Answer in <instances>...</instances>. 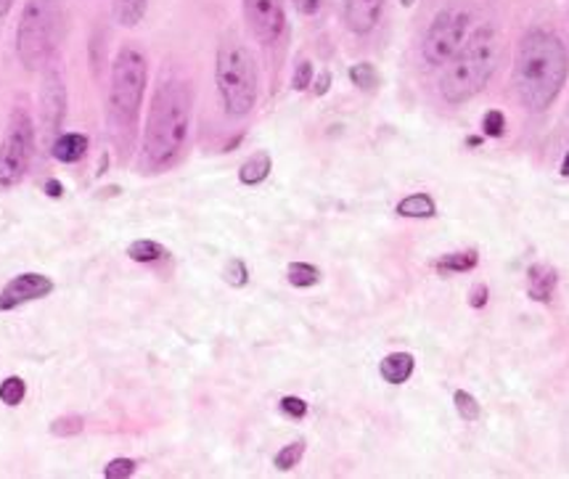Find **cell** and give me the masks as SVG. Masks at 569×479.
Here are the masks:
<instances>
[{
  "label": "cell",
  "mask_w": 569,
  "mask_h": 479,
  "mask_svg": "<svg viewBox=\"0 0 569 479\" xmlns=\"http://www.w3.org/2000/svg\"><path fill=\"white\" fill-rule=\"evenodd\" d=\"M569 78V51L557 32L532 27L522 34L513 57V93L530 114L557 103Z\"/></svg>",
  "instance_id": "cell-1"
},
{
  "label": "cell",
  "mask_w": 569,
  "mask_h": 479,
  "mask_svg": "<svg viewBox=\"0 0 569 479\" xmlns=\"http://www.w3.org/2000/svg\"><path fill=\"white\" fill-rule=\"evenodd\" d=\"M191 112L189 82L180 78L159 82L143 124V164L151 172L172 168L183 154L191 133Z\"/></svg>",
  "instance_id": "cell-2"
},
{
  "label": "cell",
  "mask_w": 569,
  "mask_h": 479,
  "mask_svg": "<svg viewBox=\"0 0 569 479\" xmlns=\"http://www.w3.org/2000/svg\"><path fill=\"white\" fill-rule=\"evenodd\" d=\"M149 67L146 57L136 46H122L112 61V80H109L107 120L109 133L122 151L133 146L138 120H141Z\"/></svg>",
  "instance_id": "cell-3"
},
{
  "label": "cell",
  "mask_w": 569,
  "mask_h": 479,
  "mask_svg": "<svg viewBox=\"0 0 569 479\" xmlns=\"http://www.w3.org/2000/svg\"><path fill=\"white\" fill-rule=\"evenodd\" d=\"M498 67V34L492 27H477L461 51L442 67L440 99L450 107H461L488 88Z\"/></svg>",
  "instance_id": "cell-4"
},
{
  "label": "cell",
  "mask_w": 569,
  "mask_h": 479,
  "mask_svg": "<svg viewBox=\"0 0 569 479\" xmlns=\"http://www.w3.org/2000/svg\"><path fill=\"white\" fill-rule=\"evenodd\" d=\"M214 86H218L220 107L231 120L252 114L260 96V78L252 51L236 34H228L218 46L214 57Z\"/></svg>",
  "instance_id": "cell-5"
},
{
  "label": "cell",
  "mask_w": 569,
  "mask_h": 479,
  "mask_svg": "<svg viewBox=\"0 0 569 479\" xmlns=\"http://www.w3.org/2000/svg\"><path fill=\"white\" fill-rule=\"evenodd\" d=\"M61 34H64V3L27 0L17 24V57L27 72H38L51 64Z\"/></svg>",
  "instance_id": "cell-6"
},
{
  "label": "cell",
  "mask_w": 569,
  "mask_h": 479,
  "mask_svg": "<svg viewBox=\"0 0 569 479\" xmlns=\"http://www.w3.org/2000/svg\"><path fill=\"white\" fill-rule=\"evenodd\" d=\"M471 34V11L461 6H448L437 11L432 24L421 38V59L432 69H442L450 59L461 51Z\"/></svg>",
  "instance_id": "cell-7"
},
{
  "label": "cell",
  "mask_w": 569,
  "mask_h": 479,
  "mask_svg": "<svg viewBox=\"0 0 569 479\" xmlns=\"http://www.w3.org/2000/svg\"><path fill=\"white\" fill-rule=\"evenodd\" d=\"M34 157V122L24 109H13L0 141V189L19 186Z\"/></svg>",
  "instance_id": "cell-8"
},
{
  "label": "cell",
  "mask_w": 569,
  "mask_h": 479,
  "mask_svg": "<svg viewBox=\"0 0 569 479\" xmlns=\"http://www.w3.org/2000/svg\"><path fill=\"white\" fill-rule=\"evenodd\" d=\"M244 22L260 46H276L287 34V3L283 0H241Z\"/></svg>",
  "instance_id": "cell-9"
},
{
  "label": "cell",
  "mask_w": 569,
  "mask_h": 479,
  "mask_svg": "<svg viewBox=\"0 0 569 479\" xmlns=\"http://www.w3.org/2000/svg\"><path fill=\"white\" fill-rule=\"evenodd\" d=\"M67 114V86L57 67H48L40 88V124H43L46 143L51 146L61 136V124Z\"/></svg>",
  "instance_id": "cell-10"
},
{
  "label": "cell",
  "mask_w": 569,
  "mask_h": 479,
  "mask_svg": "<svg viewBox=\"0 0 569 479\" xmlns=\"http://www.w3.org/2000/svg\"><path fill=\"white\" fill-rule=\"evenodd\" d=\"M57 283H53L43 273H19L17 279L6 283L3 291H0V312H9L22 308L27 302L43 300V297L53 295Z\"/></svg>",
  "instance_id": "cell-11"
},
{
  "label": "cell",
  "mask_w": 569,
  "mask_h": 479,
  "mask_svg": "<svg viewBox=\"0 0 569 479\" xmlns=\"http://www.w3.org/2000/svg\"><path fill=\"white\" fill-rule=\"evenodd\" d=\"M385 0H342V19L352 34H371L381 22Z\"/></svg>",
  "instance_id": "cell-12"
},
{
  "label": "cell",
  "mask_w": 569,
  "mask_h": 479,
  "mask_svg": "<svg viewBox=\"0 0 569 479\" xmlns=\"http://www.w3.org/2000/svg\"><path fill=\"white\" fill-rule=\"evenodd\" d=\"M559 287V273L557 268L548 266V262H536V266L527 268V297L532 302L548 305L553 300V291Z\"/></svg>",
  "instance_id": "cell-13"
},
{
  "label": "cell",
  "mask_w": 569,
  "mask_h": 479,
  "mask_svg": "<svg viewBox=\"0 0 569 479\" xmlns=\"http://www.w3.org/2000/svg\"><path fill=\"white\" fill-rule=\"evenodd\" d=\"M413 371H416V360L411 352H390V356H385V360L379 363L381 379L395 387L406 385V381L413 377Z\"/></svg>",
  "instance_id": "cell-14"
},
{
  "label": "cell",
  "mask_w": 569,
  "mask_h": 479,
  "mask_svg": "<svg viewBox=\"0 0 569 479\" xmlns=\"http://www.w3.org/2000/svg\"><path fill=\"white\" fill-rule=\"evenodd\" d=\"M88 136L86 133H61L57 141L51 143V154L53 159L64 164H74L82 162L88 154Z\"/></svg>",
  "instance_id": "cell-15"
},
{
  "label": "cell",
  "mask_w": 569,
  "mask_h": 479,
  "mask_svg": "<svg viewBox=\"0 0 569 479\" xmlns=\"http://www.w3.org/2000/svg\"><path fill=\"white\" fill-rule=\"evenodd\" d=\"M270 170H273V157L268 151H254L239 168V180L244 186H260L270 178Z\"/></svg>",
  "instance_id": "cell-16"
},
{
  "label": "cell",
  "mask_w": 569,
  "mask_h": 479,
  "mask_svg": "<svg viewBox=\"0 0 569 479\" xmlns=\"http://www.w3.org/2000/svg\"><path fill=\"white\" fill-rule=\"evenodd\" d=\"M480 266V255L475 249H467V252H450L442 255L440 260L435 262V270L440 276H456V273H469Z\"/></svg>",
  "instance_id": "cell-17"
},
{
  "label": "cell",
  "mask_w": 569,
  "mask_h": 479,
  "mask_svg": "<svg viewBox=\"0 0 569 479\" xmlns=\"http://www.w3.org/2000/svg\"><path fill=\"white\" fill-rule=\"evenodd\" d=\"M398 214L400 218H411V220H427L437 214V201L429 197V193H411L398 204Z\"/></svg>",
  "instance_id": "cell-18"
},
{
  "label": "cell",
  "mask_w": 569,
  "mask_h": 479,
  "mask_svg": "<svg viewBox=\"0 0 569 479\" xmlns=\"http://www.w3.org/2000/svg\"><path fill=\"white\" fill-rule=\"evenodd\" d=\"M149 11V0H112V17L120 27H138Z\"/></svg>",
  "instance_id": "cell-19"
},
{
  "label": "cell",
  "mask_w": 569,
  "mask_h": 479,
  "mask_svg": "<svg viewBox=\"0 0 569 479\" xmlns=\"http://www.w3.org/2000/svg\"><path fill=\"white\" fill-rule=\"evenodd\" d=\"M128 257L133 262H143V266H151V262H159L168 257V249L151 239H138L128 247Z\"/></svg>",
  "instance_id": "cell-20"
},
{
  "label": "cell",
  "mask_w": 569,
  "mask_h": 479,
  "mask_svg": "<svg viewBox=\"0 0 569 479\" xmlns=\"http://www.w3.org/2000/svg\"><path fill=\"white\" fill-rule=\"evenodd\" d=\"M287 279L291 287L310 289L321 281V270H318L316 266H310V262H291V266L287 268Z\"/></svg>",
  "instance_id": "cell-21"
},
{
  "label": "cell",
  "mask_w": 569,
  "mask_h": 479,
  "mask_svg": "<svg viewBox=\"0 0 569 479\" xmlns=\"http://www.w3.org/2000/svg\"><path fill=\"white\" fill-rule=\"evenodd\" d=\"M453 406H456L458 416H461V421H467V423L480 421L482 406H480V402H477V398H475V395H471V392H467V390H456V392H453Z\"/></svg>",
  "instance_id": "cell-22"
},
{
  "label": "cell",
  "mask_w": 569,
  "mask_h": 479,
  "mask_svg": "<svg viewBox=\"0 0 569 479\" xmlns=\"http://www.w3.org/2000/svg\"><path fill=\"white\" fill-rule=\"evenodd\" d=\"M350 82L360 90H373L379 86V72L371 61H358L350 67Z\"/></svg>",
  "instance_id": "cell-23"
},
{
  "label": "cell",
  "mask_w": 569,
  "mask_h": 479,
  "mask_svg": "<svg viewBox=\"0 0 569 479\" xmlns=\"http://www.w3.org/2000/svg\"><path fill=\"white\" fill-rule=\"evenodd\" d=\"M302 456H305V442L297 440V442H289V446H283L279 453H276L273 463L279 471H291L295 467H300Z\"/></svg>",
  "instance_id": "cell-24"
},
{
  "label": "cell",
  "mask_w": 569,
  "mask_h": 479,
  "mask_svg": "<svg viewBox=\"0 0 569 479\" xmlns=\"http://www.w3.org/2000/svg\"><path fill=\"white\" fill-rule=\"evenodd\" d=\"M27 398V385H24V379H19V377H9V379H3L0 381V402H3V406H19V402H22Z\"/></svg>",
  "instance_id": "cell-25"
},
{
  "label": "cell",
  "mask_w": 569,
  "mask_h": 479,
  "mask_svg": "<svg viewBox=\"0 0 569 479\" xmlns=\"http://www.w3.org/2000/svg\"><path fill=\"white\" fill-rule=\"evenodd\" d=\"M223 279H226L228 287H233V289L247 287V283H249L247 262L241 260V257H233V260H228L226 268H223Z\"/></svg>",
  "instance_id": "cell-26"
},
{
  "label": "cell",
  "mask_w": 569,
  "mask_h": 479,
  "mask_svg": "<svg viewBox=\"0 0 569 479\" xmlns=\"http://www.w3.org/2000/svg\"><path fill=\"white\" fill-rule=\"evenodd\" d=\"M82 429H86V421H82L80 416H72V413L51 421V435H57V437H74V435H80Z\"/></svg>",
  "instance_id": "cell-27"
},
{
  "label": "cell",
  "mask_w": 569,
  "mask_h": 479,
  "mask_svg": "<svg viewBox=\"0 0 569 479\" xmlns=\"http://www.w3.org/2000/svg\"><path fill=\"white\" fill-rule=\"evenodd\" d=\"M482 133L488 138H503L506 133V114L501 109H490L482 117Z\"/></svg>",
  "instance_id": "cell-28"
},
{
  "label": "cell",
  "mask_w": 569,
  "mask_h": 479,
  "mask_svg": "<svg viewBox=\"0 0 569 479\" xmlns=\"http://www.w3.org/2000/svg\"><path fill=\"white\" fill-rule=\"evenodd\" d=\"M133 475H136L133 458H112V461L103 467V477H107V479H128Z\"/></svg>",
  "instance_id": "cell-29"
},
{
  "label": "cell",
  "mask_w": 569,
  "mask_h": 479,
  "mask_svg": "<svg viewBox=\"0 0 569 479\" xmlns=\"http://www.w3.org/2000/svg\"><path fill=\"white\" fill-rule=\"evenodd\" d=\"M279 406L283 416H289V419H305V416H308V402L297 398V395H287V398H281Z\"/></svg>",
  "instance_id": "cell-30"
},
{
  "label": "cell",
  "mask_w": 569,
  "mask_h": 479,
  "mask_svg": "<svg viewBox=\"0 0 569 479\" xmlns=\"http://www.w3.org/2000/svg\"><path fill=\"white\" fill-rule=\"evenodd\" d=\"M313 64L310 61H300V64L295 67V78H291V88L295 90H308L313 86Z\"/></svg>",
  "instance_id": "cell-31"
},
{
  "label": "cell",
  "mask_w": 569,
  "mask_h": 479,
  "mask_svg": "<svg viewBox=\"0 0 569 479\" xmlns=\"http://www.w3.org/2000/svg\"><path fill=\"white\" fill-rule=\"evenodd\" d=\"M488 300H490V289L485 287V283H475V287H471V291H469V305L475 310H482L485 305H488Z\"/></svg>",
  "instance_id": "cell-32"
},
{
  "label": "cell",
  "mask_w": 569,
  "mask_h": 479,
  "mask_svg": "<svg viewBox=\"0 0 569 479\" xmlns=\"http://www.w3.org/2000/svg\"><path fill=\"white\" fill-rule=\"evenodd\" d=\"M295 3V9L302 13V17H316L318 11H321L323 0H291Z\"/></svg>",
  "instance_id": "cell-33"
},
{
  "label": "cell",
  "mask_w": 569,
  "mask_h": 479,
  "mask_svg": "<svg viewBox=\"0 0 569 479\" xmlns=\"http://www.w3.org/2000/svg\"><path fill=\"white\" fill-rule=\"evenodd\" d=\"M329 86H331V74L329 72H323L321 78L316 80V96H323V93H329Z\"/></svg>",
  "instance_id": "cell-34"
},
{
  "label": "cell",
  "mask_w": 569,
  "mask_h": 479,
  "mask_svg": "<svg viewBox=\"0 0 569 479\" xmlns=\"http://www.w3.org/2000/svg\"><path fill=\"white\" fill-rule=\"evenodd\" d=\"M46 193H48V197H51V199H59L61 193H64V186H61L59 180H48V183H46Z\"/></svg>",
  "instance_id": "cell-35"
},
{
  "label": "cell",
  "mask_w": 569,
  "mask_h": 479,
  "mask_svg": "<svg viewBox=\"0 0 569 479\" xmlns=\"http://www.w3.org/2000/svg\"><path fill=\"white\" fill-rule=\"evenodd\" d=\"M11 6H13V0H0V19H6V17H9Z\"/></svg>",
  "instance_id": "cell-36"
},
{
  "label": "cell",
  "mask_w": 569,
  "mask_h": 479,
  "mask_svg": "<svg viewBox=\"0 0 569 479\" xmlns=\"http://www.w3.org/2000/svg\"><path fill=\"white\" fill-rule=\"evenodd\" d=\"M561 176L569 178V151L565 154V159H561Z\"/></svg>",
  "instance_id": "cell-37"
}]
</instances>
